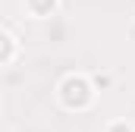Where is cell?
I'll list each match as a JSON object with an SVG mask.
<instances>
[{
  "instance_id": "cell-1",
  "label": "cell",
  "mask_w": 135,
  "mask_h": 132,
  "mask_svg": "<svg viewBox=\"0 0 135 132\" xmlns=\"http://www.w3.org/2000/svg\"><path fill=\"white\" fill-rule=\"evenodd\" d=\"M57 98L66 110H88L98 98V91H94V85L85 72H66L57 82Z\"/></svg>"
},
{
  "instance_id": "cell-2",
  "label": "cell",
  "mask_w": 135,
  "mask_h": 132,
  "mask_svg": "<svg viewBox=\"0 0 135 132\" xmlns=\"http://www.w3.org/2000/svg\"><path fill=\"white\" fill-rule=\"evenodd\" d=\"M16 57H19V41H16V35L6 32V29L0 25V69L9 66Z\"/></svg>"
},
{
  "instance_id": "cell-3",
  "label": "cell",
  "mask_w": 135,
  "mask_h": 132,
  "mask_svg": "<svg viewBox=\"0 0 135 132\" xmlns=\"http://www.w3.org/2000/svg\"><path fill=\"white\" fill-rule=\"evenodd\" d=\"M57 3L60 0H25V10L32 13L35 19H47V16L57 13Z\"/></svg>"
},
{
  "instance_id": "cell-4",
  "label": "cell",
  "mask_w": 135,
  "mask_h": 132,
  "mask_svg": "<svg viewBox=\"0 0 135 132\" xmlns=\"http://www.w3.org/2000/svg\"><path fill=\"white\" fill-rule=\"evenodd\" d=\"M88 79H91V85H94V91H107V88L113 85V76H110V72H91Z\"/></svg>"
},
{
  "instance_id": "cell-5",
  "label": "cell",
  "mask_w": 135,
  "mask_h": 132,
  "mask_svg": "<svg viewBox=\"0 0 135 132\" xmlns=\"http://www.w3.org/2000/svg\"><path fill=\"white\" fill-rule=\"evenodd\" d=\"M104 132H135V126L129 120H110V123L104 126Z\"/></svg>"
}]
</instances>
